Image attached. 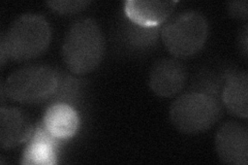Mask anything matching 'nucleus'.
<instances>
[{"label":"nucleus","instance_id":"obj_11","mask_svg":"<svg viewBox=\"0 0 248 165\" xmlns=\"http://www.w3.org/2000/svg\"><path fill=\"white\" fill-rule=\"evenodd\" d=\"M57 138L51 135L44 123L35 128L22 157V164L53 165L56 163Z\"/></svg>","mask_w":248,"mask_h":165},{"label":"nucleus","instance_id":"obj_5","mask_svg":"<svg viewBox=\"0 0 248 165\" xmlns=\"http://www.w3.org/2000/svg\"><path fill=\"white\" fill-rule=\"evenodd\" d=\"M208 35V21L203 14L196 11L177 15L161 31L162 43L176 58L193 56L203 48Z\"/></svg>","mask_w":248,"mask_h":165},{"label":"nucleus","instance_id":"obj_9","mask_svg":"<svg viewBox=\"0 0 248 165\" xmlns=\"http://www.w3.org/2000/svg\"><path fill=\"white\" fill-rule=\"evenodd\" d=\"M33 133L28 117L15 107L0 109V146L12 149L26 141Z\"/></svg>","mask_w":248,"mask_h":165},{"label":"nucleus","instance_id":"obj_3","mask_svg":"<svg viewBox=\"0 0 248 165\" xmlns=\"http://www.w3.org/2000/svg\"><path fill=\"white\" fill-rule=\"evenodd\" d=\"M221 114L222 107L218 100L200 92L182 94L170 108V122L185 135H197L212 128Z\"/></svg>","mask_w":248,"mask_h":165},{"label":"nucleus","instance_id":"obj_10","mask_svg":"<svg viewBox=\"0 0 248 165\" xmlns=\"http://www.w3.org/2000/svg\"><path fill=\"white\" fill-rule=\"evenodd\" d=\"M43 123L51 135L62 140L72 138L76 135L80 126V119L71 105L59 102L48 107Z\"/></svg>","mask_w":248,"mask_h":165},{"label":"nucleus","instance_id":"obj_2","mask_svg":"<svg viewBox=\"0 0 248 165\" xmlns=\"http://www.w3.org/2000/svg\"><path fill=\"white\" fill-rule=\"evenodd\" d=\"M105 51L104 33L92 19L75 22L62 45L64 63L75 75H86L97 68L104 59Z\"/></svg>","mask_w":248,"mask_h":165},{"label":"nucleus","instance_id":"obj_12","mask_svg":"<svg viewBox=\"0 0 248 165\" xmlns=\"http://www.w3.org/2000/svg\"><path fill=\"white\" fill-rule=\"evenodd\" d=\"M222 101L232 115L246 119L248 116V76L246 73H236L229 76L223 87Z\"/></svg>","mask_w":248,"mask_h":165},{"label":"nucleus","instance_id":"obj_1","mask_svg":"<svg viewBox=\"0 0 248 165\" xmlns=\"http://www.w3.org/2000/svg\"><path fill=\"white\" fill-rule=\"evenodd\" d=\"M51 26L44 15L24 14L16 19L0 38L1 66L6 58L24 62L37 58L51 43Z\"/></svg>","mask_w":248,"mask_h":165},{"label":"nucleus","instance_id":"obj_8","mask_svg":"<svg viewBox=\"0 0 248 165\" xmlns=\"http://www.w3.org/2000/svg\"><path fill=\"white\" fill-rule=\"evenodd\" d=\"M177 1L160 0H127L124 2V12L135 24L151 28L165 22L173 13Z\"/></svg>","mask_w":248,"mask_h":165},{"label":"nucleus","instance_id":"obj_15","mask_svg":"<svg viewBox=\"0 0 248 165\" xmlns=\"http://www.w3.org/2000/svg\"><path fill=\"white\" fill-rule=\"evenodd\" d=\"M240 50H242L244 57H247V27H244V32L240 36Z\"/></svg>","mask_w":248,"mask_h":165},{"label":"nucleus","instance_id":"obj_6","mask_svg":"<svg viewBox=\"0 0 248 165\" xmlns=\"http://www.w3.org/2000/svg\"><path fill=\"white\" fill-rule=\"evenodd\" d=\"M215 149L219 159L227 164H248V129L238 122H227L217 130Z\"/></svg>","mask_w":248,"mask_h":165},{"label":"nucleus","instance_id":"obj_4","mask_svg":"<svg viewBox=\"0 0 248 165\" xmlns=\"http://www.w3.org/2000/svg\"><path fill=\"white\" fill-rule=\"evenodd\" d=\"M59 77L55 70L31 65L16 70L1 86L2 94L21 104H38L56 93Z\"/></svg>","mask_w":248,"mask_h":165},{"label":"nucleus","instance_id":"obj_7","mask_svg":"<svg viewBox=\"0 0 248 165\" xmlns=\"http://www.w3.org/2000/svg\"><path fill=\"white\" fill-rule=\"evenodd\" d=\"M185 67L173 58H164L155 62L149 74L151 90L160 97H173L186 83Z\"/></svg>","mask_w":248,"mask_h":165},{"label":"nucleus","instance_id":"obj_14","mask_svg":"<svg viewBox=\"0 0 248 165\" xmlns=\"http://www.w3.org/2000/svg\"><path fill=\"white\" fill-rule=\"evenodd\" d=\"M228 10L231 15L238 19L247 18V1H231L228 3Z\"/></svg>","mask_w":248,"mask_h":165},{"label":"nucleus","instance_id":"obj_13","mask_svg":"<svg viewBox=\"0 0 248 165\" xmlns=\"http://www.w3.org/2000/svg\"><path fill=\"white\" fill-rule=\"evenodd\" d=\"M46 4L54 12L68 15L83 11L85 7L90 4V1H86V0H54V1H48Z\"/></svg>","mask_w":248,"mask_h":165}]
</instances>
